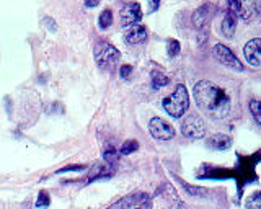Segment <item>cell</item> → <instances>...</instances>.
I'll return each instance as SVG.
<instances>
[{"mask_svg":"<svg viewBox=\"0 0 261 209\" xmlns=\"http://www.w3.org/2000/svg\"><path fill=\"white\" fill-rule=\"evenodd\" d=\"M232 146V139L227 136V134H214L208 139V147L216 150H227L230 149Z\"/></svg>","mask_w":261,"mask_h":209,"instance_id":"cell-13","label":"cell"},{"mask_svg":"<svg viewBox=\"0 0 261 209\" xmlns=\"http://www.w3.org/2000/svg\"><path fill=\"white\" fill-rule=\"evenodd\" d=\"M148 131L158 140H170L175 138V129H173V126L162 118H152V121L148 122Z\"/></svg>","mask_w":261,"mask_h":209,"instance_id":"cell-6","label":"cell"},{"mask_svg":"<svg viewBox=\"0 0 261 209\" xmlns=\"http://www.w3.org/2000/svg\"><path fill=\"white\" fill-rule=\"evenodd\" d=\"M111 23H113V14H111V10H103V14H100V20H98V24H100L102 30H106L111 26Z\"/></svg>","mask_w":261,"mask_h":209,"instance_id":"cell-16","label":"cell"},{"mask_svg":"<svg viewBox=\"0 0 261 209\" xmlns=\"http://www.w3.org/2000/svg\"><path fill=\"white\" fill-rule=\"evenodd\" d=\"M237 18L238 15L232 10H227L226 16L222 20V33L227 40H232L235 36V30H237Z\"/></svg>","mask_w":261,"mask_h":209,"instance_id":"cell-10","label":"cell"},{"mask_svg":"<svg viewBox=\"0 0 261 209\" xmlns=\"http://www.w3.org/2000/svg\"><path fill=\"white\" fill-rule=\"evenodd\" d=\"M178 52H180V42L176 40H170L168 41V56L175 58Z\"/></svg>","mask_w":261,"mask_h":209,"instance_id":"cell-22","label":"cell"},{"mask_svg":"<svg viewBox=\"0 0 261 209\" xmlns=\"http://www.w3.org/2000/svg\"><path fill=\"white\" fill-rule=\"evenodd\" d=\"M182 132L188 139H201L206 134V126L198 114H188L182 122Z\"/></svg>","mask_w":261,"mask_h":209,"instance_id":"cell-4","label":"cell"},{"mask_svg":"<svg viewBox=\"0 0 261 209\" xmlns=\"http://www.w3.org/2000/svg\"><path fill=\"white\" fill-rule=\"evenodd\" d=\"M147 36L148 34H147L146 26H142V24H136V26L128 30L126 42H129V44H142V42H146Z\"/></svg>","mask_w":261,"mask_h":209,"instance_id":"cell-12","label":"cell"},{"mask_svg":"<svg viewBox=\"0 0 261 209\" xmlns=\"http://www.w3.org/2000/svg\"><path fill=\"white\" fill-rule=\"evenodd\" d=\"M130 72H132V66H129V64H126V66H122L121 67V78H129V76H130Z\"/></svg>","mask_w":261,"mask_h":209,"instance_id":"cell-25","label":"cell"},{"mask_svg":"<svg viewBox=\"0 0 261 209\" xmlns=\"http://www.w3.org/2000/svg\"><path fill=\"white\" fill-rule=\"evenodd\" d=\"M121 24L122 26H130V24L138 23L142 18V10L138 2H129L121 8Z\"/></svg>","mask_w":261,"mask_h":209,"instance_id":"cell-7","label":"cell"},{"mask_svg":"<svg viewBox=\"0 0 261 209\" xmlns=\"http://www.w3.org/2000/svg\"><path fill=\"white\" fill-rule=\"evenodd\" d=\"M103 157H104V162L106 164H113L118 160V152L113 146H106V149H104V154H103Z\"/></svg>","mask_w":261,"mask_h":209,"instance_id":"cell-20","label":"cell"},{"mask_svg":"<svg viewBox=\"0 0 261 209\" xmlns=\"http://www.w3.org/2000/svg\"><path fill=\"white\" fill-rule=\"evenodd\" d=\"M246 208L248 209H261V192L253 193L250 198L246 200Z\"/></svg>","mask_w":261,"mask_h":209,"instance_id":"cell-19","label":"cell"},{"mask_svg":"<svg viewBox=\"0 0 261 209\" xmlns=\"http://www.w3.org/2000/svg\"><path fill=\"white\" fill-rule=\"evenodd\" d=\"M250 112L253 114L254 121L261 124V102L260 100H252L250 102Z\"/></svg>","mask_w":261,"mask_h":209,"instance_id":"cell-18","label":"cell"},{"mask_svg":"<svg viewBox=\"0 0 261 209\" xmlns=\"http://www.w3.org/2000/svg\"><path fill=\"white\" fill-rule=\"evenodd\" d=\"M244 2L245 0H228V10H232L238 15L242 7H244Z\"/></svg>","mask_w":261,"mask_h":209,"instance_id":"cell-23","label":"cell"},{"mask_svg":"<svg viewBox=\"0 0 261 209\" xmlns=\"http://www.w3.org/2000/svg\"><path fill=\"white\" fill-rule=\"evenodd\" d=\"M246 62L253 67H261V38H253L244 48Z\"/></svg>","mask_w":261,"mask_h":209,"instance_id":"cell-8","label":"cell"},{"mask_svg":"<svg viewBox=\"0 0 261 209\" xmlns=\"http://www.w3.org/2000/svg\"><path fill=\"white\" fill-rule=\"evenodd\" d=\"M210 12H212L210 5H202V7H200L192 14V24H194V28L201 30L204 26H208V23L210 20Z\"/></svg>","mask_w":261,"mask_h":209,"instance_id":"cell-11","label":"cell"},{"mask_svg":"<svg viewBox=\"0 0 261 209\" xmlns=\"http://www.w3.org/2000/svg\"><path fill=\"white\" fill-rule=\"evenodd\" d=\"M183 186L186 188V192H188V193H191V194H204V193H206V190H202V188H192V186H188V185H186V183H183Z\"/></svg>","mask_w":261,"mask_h":209,"instance_id":"cell-24","label":"cell"},{"mask_svg":"<svg viewBox=\"0 0 261 209\" xmlns=\"http://www.w3.org/2000/svg\"><path fill=\"white\" fill-rule=\"evenodd\" d=\"M188 106H190V95L186 87L182 84L178 85L172 95L164 98L165 112L170 116H173V118H182V116L188 112Z\"/></svg>","mask_w":261,"mask_h":209,"instance_id":"cell-2","label":"cell"},{"mask_svg":"<svg viewBox=\"0 0 261 209\" xmlns=\"http://www.w3.org/2000/svg\"><path fill=\"white\" fill-rule=\"evenodd\" d=\"M147 201H148L147 193H132V194L124 196V198H121L120 201L113 202L108 209H130V208L144 204V202H147Z\"/></svg>","mask_w":261,"mask_h":209,"instance_id":"cell-9","label":"cell"},{"mask_svg":"<svg viewBox=\"0 0 261 209\" xmlns=\"http://www.w3.org/2000/svg\"><path fill=\"white\" fill-rule=\"evenodd\" d=\"M170 78L165 76V74H162L158 70H154L152 72V87L154 90H160L162 87H165V85H168Z\"/></svg>","mask_w":261,"mask_h":209,"instance_id":"cell-15","label":"cell"},{"mask_svg":"<svg viewBox=\"0 0 261 209\" xmlns=\"http://www.w3.org/2000/svg\"><path fill=\"white\" fill-rule=\"evenodd\" d=\"M49 202H51V200H49V193L42 190V192H40V198H38V201H36L34 206L36 208H46V206H49Z\"/></svg>","mask_w":261,"mask_h":209,"instance_id":"cell-21","label":"cell"},{"mask_svg":"<svg viewBox=\"0 0 261 209\" xmlns=\"http://www.w3.org/2000/svg\"><path fill=\"white\" fill-rule=\"evenodd\" d=\"M160 0H148V12H157Z\"/></svg>","mask_w":261,"mask_h":209,"instance_id":"cell-26","label":"cell"},{"mask_svg":"<svg viewBox=\"0 0 261 209\" xmlns=\"http://www.w3.org/2000/svg\"><path fill=\"white\" fill-rule=\"evenodd\" d=\"M196 104L212 120H224L230 112V98L214 82L200 80L192 90Z\"/></svg>","mask_w":261,"mask_h":209,"instance_id":"cell-1","label":"cell"},{"mask_svg":"<svg viewBox=\"0 0 261 209\" xmlns=\"http://www.w3.org/2000/svg\"><path fill=\"white\" fill-rule=\"evenodd\" d=\"M212 54L214 58L219 60L222 66L228 67V69H234V70H244V66L238 60V58L235 56V54L228 49L227 46L224 44H216L214 49H212Z\"/></svg>","mask_w":261,"mask_h":209,"instance_id":"cell-5","label":"cell"},{"mask_svg":"<svg viewBox=\"0 0 261 209\" xmlns=\"http://www.w3.org/2000/svg\"><path fill=\"white\" fill-rule=\"evenodd\" d=\"M113 167H111L110 164H98L95 165L92 170H90V175H88V182H93L96 180V178H104V176H110L111 174H113V170H111Z\"/></svg>","mask_w":261,"mask_h":209,"instance_id":"cell-14","label":"cell"},{"mask_svg":"<svg viewBox=\"0 0 261 209\" xmlns=\"http://www.w3.org/2000/svg\"><path fill=\"white\" fill-rule=\"evenodd\" d=\"M98 4H100V0H85V5L86 7H90V8L96 7Z\"/></svg>","mask_w":261,"mask_h":209,"instance_id":"cell-27","label":"cell"},{"mask_svg":"<svg viewBox=\"0 0 261 209\" xmlns=\"http://www.w3.org/2000/svg\"><path fill=\"white\" fill-rule=\"evenodd\" d=\"M138 149H139V142H138V140L129 139V140H126V142L122 144V147H121V154H122V156H129V154L136 152Z\"/></svg>","mask_w":261,"mask_h":209,"instance_id":"cell-17","label":"cell"},{"mask_svg":"<svg viewBox=\"0 0 261 209\" xmlns=\"http://www.w3.org/2000/svg\"><path fill=\"white\" fill-rule=\"evenodd\" d=\"M93 56H95L96 64L103 67V69H108V67L114 66L118 60H120V51L111 44L108 41H100L95 44V49H93Z\"/></svg>","mask_w":261,"mask_h":209,"instance_id":"cell-3","label":"cell"}]
</instances>
